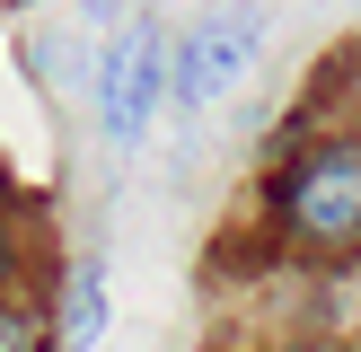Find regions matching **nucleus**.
I'll use <instances>...</instances> for the list:
<instances>
[{"mask_svg": "<svg viewBox=\"0 0 361 352\" xmlns=\"http://www.w3.org/2000/svg\"><path fill=\"white\" fill-rule=\"evenodd\" d=\"M274 211L309 246H353L361 238V141H317L274 176Z\"/></svg>", "mask_w": 361, "mask_h": 352, "instance_id": "obj_1", "label": "nucleus"}, {"mask_svg": "<svg viewBox=\"0 0 361 352\" xmlns=\"http://www.w3.org/2000/svg\"><path fill=\"white\" fill-rule=\"evenodd\" d=\"M159 97H168V35L159 27H123L115 53H106V70H97V123H106V141L133 150V141L150 132Z\"/></svg>", "mask_w": 361, "mask_h": 352, "instance_id": "obj_2", "label": "nucleus"}, {"mask_svg": "<svg viewBox=\"0 0 361 352\" xmlns=\"http://www.w3.org/2000/svg\"><path fill=\"white\" fill-rule=\"evenodd\" d=\"M256 53H264V18H256V9H212L203 27L185 35V53L168 62L176 106H221L229 88L256 70Z\"/></svg>", "mask_w": 361, "mask_h": 352, "instance_id": "obj_3", "label": "nucleus"}, {"mask_svg": "<svg viewBox=\"0 0 361 352\" xmlns=\"http://www.w3.org/2000/svg\"><path fill=\"white\" fill-rule=\"evenodd\" d=\"M97 334H106V264H80L71 273V299H62V344L88 352Z\"/></svg>", "mask_w": 361, "mask_h": 352, "instance_id": "obj_4", "label": "nucleus"}, {"mask_svg": "<svg viewBox=\"0 0 361 352\" xmlns=\"http://www.w3.org/2000/svg\"><path fill=\"white\" fill-rule=\"evenodd\" d=\"M0 352H53V344H44V326H35L27 308H9V299H0Z\"/></svg>", "mask_w": 361, "mask_h": 352, "instance_id": "obj_5", "label": "nucleus"}, {"mask_svg": "<svg viewBox=\"0 0 361 352\" xmlns=\"http://www.w3.org/2000/svg\"><path fill=\"white\" fill-rule=\"evenodd\" d=\"M353 115H361V53H353Z\"/></svg>", "mask_w": 361, "mask_h": 352, "instance_id": "obj_6", "label": "nucleus"}, {"mask_svg": "<svg viewBox=\"0 0 361 352\" xmlns=\"http://www.w3.org/2000/svg\"><path fill=\"white\" fill-rule=\"evenodd\" d=\"M0 273H9V246H0Z\"/></svg>", "mask_w": 361, "mask_h": 352, "instance_id": "obj_7", "label": "nucleus"}]
</instances>
